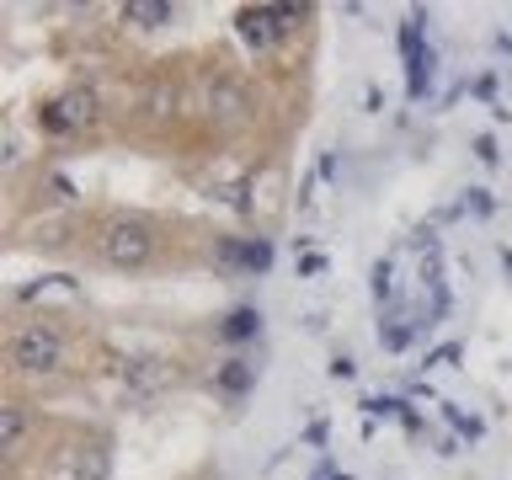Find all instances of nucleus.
<instances>
[{
  "label": "nucleus",
  "mask_w": 512,
  "mask_h": 480,
  "mask_svg": "<svg viewBox=\"0 0 512 480\" xmlns=\"http://www.w3.org/2000/svg\"><path fill=\"white\" fill-rule=\"evenodd\" d=\"M86 368V336L59 326L54 315H27L6 331V374L27 384L75 379Z\"/></svg>",
  "instance_id": "nucleus-1"
},
{
  "label": "nucleus",
  "mask_w": 512,
  "mask_h": 480,
  "mask_svg": "<svg viewBox=\"0 0 512 480\" xmlns=\"http://www.w3.org/2000/svg\"><path fill=\"white\" fill-rule=\"evenodd\" d=\"M171 224L155 214H139V208H123V214H107L91 230V256L112 272H155L160 262H171Z\"/></svg>",
  "instance_id": "nucleus-2"
},
{
  "label": "nucleus",
  "mask_w": 512,
  "mask_h": 480,
  "mask_svg": "<svg viewBox=\"0 0 512 480\" xmlns=\"http://www.w3.org/2000/svg\"><path fill=\"white\" fill-rule=\"evenodd\" d=\"M38 427H43L38 406H27V400H6L0 406V454H6V470L22 464L27 448H38Z\"/></svg>",
  "instance_id": "nucleus-3"
},
{
  "label": "nucleus",
  "mask_w": 512,
  "mask_h": 480,
  "mask_svg": "<svg viewBox=\"0 0 512 480\" xmlns=\"http://www.w3.org/2000/svg\"><path fill=\"white\" fill-rule=\"evenodd\" d=\"M96 96L91 91H70V96H59V102H48V128H91L96 123Z\"/></svg>",
  "instance_id": "nucleus-4"
},
{
  "label": "nucleus",
  "mask_w": 512,
  "mask_h": 480,
  "mask_svg": "<svg viewBox=\"0 0 512 480\" xmlns=\"http://www.w3.org/2000/svg\"><path fill=\"white\" fill-rule=\"evenodd\" d=\"M123 16H128V22H139V27H155V22H171V6H139V0H134V6H123Z\"/></svg>",
  "instance_id": "nucleus-5"
}]
</instances>
